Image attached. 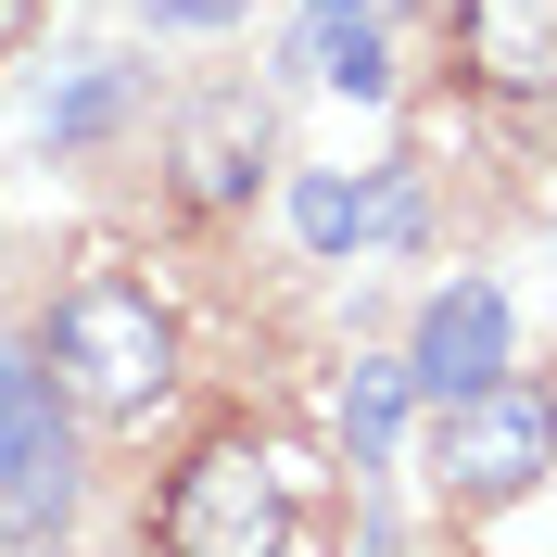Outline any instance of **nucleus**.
Here are the masks:
<instances>
[{"label":"nucleus","mask_w":557,"mask_h":557,"mask_svg":"<svg viewBox=\"0 0 557 557\" xmlns=\"http://www.w3.org/2000/svg\"><path fill=\"white\" fill-rule=\"evenodd\" d=\"M51 381L76 393L89 418H152L165 406V381H177V317L139 292V278H114V267H89L51 305Z\"/></svg>","instance_id":"nucleus-1"},{"label":"nucleus","mask_w":557,"mask_h":557,"mask_svg":"<svg viewBox=\"0 0 557 557\" xmlns=\"http://www.w3.org/2000/svg\"><path fill=\"white\" fill-rule=\"evenodd\" d=\"M545 469H557V393L507 381V368L444 393V418H431V494L444 507H520Z\"/></svg>","instance_id":"nucleus-2"},{"label":"nucleus","mask_w":557,"mask_h":557,"mask_svg":"<svg viewBox=\"0 0 557 557\" xmlns=\"http://www.w3.org/2000/svg\"><path fill=\"white\" fill-rule=\"evenodd\" d=\"M152 532H165L177 557H267L278 532H292L278 444H253V431H203L190 469L165 482V507H152Z\"/></svg>","instance_id":"nucleus-3"},{"label":"nucleus","mask_w":557,"mask_h":557,"mask_svg":"<svg viewBox=\"0 0 557 557\" xmlns=\"http://www.w3.org/2000/svg\"><path fill=\"white\" fill-rule=\"evenodd\" d=\"M64 406H76V393L51 381L26 343H0V494H13V532H51V520H64V482H76Z\"/></svg>","instance_id":"nucleus-4"},{"label":"nucleus","mask_w":557,"mask_h":557,"mask_svg":"<svg viewBox=\"0 0 557 557\" xmlns=\"http://www.w3.org/2000/svg\"><path fill=\"white\" fill-rule=\"evenodd\" d=\"M406 368H418V393H431V406H444V393H469V381H494V368H507V292H494V278H444V292L418 305Z\"/></svg>","instance_id":"nucleus-5"},{"label":"nucleus","mask_w":557,"mask_h":557,"mask_svg":"<svg viewBox=\"0 0 557 557\" xmlns=\"http://www.w3.org/2000/svg\"><path fill=\"white\" fill-rule=\"evenodd\" d=\"M456 64L494 102H557V0H456Z\"/></svg>","instance_id":"nucleus-6"},{"label":"nucleus","mask_w":557,"mask_h":557,"mask_svg":"<svg viewBox=\"0 0 557 557\" xmlns=\"http://www.w3.org/2000/svg\"><path fill=\"white\" fill-rule=\"evenodd\" d=\"M267 152H278V127L228 89V102H203L190 127H177V190H190V203H253Z\"/></svg>","instance_id":"nucleus-7"},{"label":"nucleus","mask_w":557,"mask_h":557,"mask_svg":"<svg viewBox=\"0 0 557 557\" xmlns=\"http://www.w3.org/2000/svg\"><path fill=\"white\" fill-rule=\"evenodd\" d=\"M292 76H330V89H355V102H381V89H393V64H381V26H368V0H305Z\"/></svg>","instance_id":"nucleus-8"},{"label":"nucleus","mask_w":557,"mask_h":557,"mask_svg":"<svg viewBox=\"0 0 557 557\" xmlns=\"http://www.w3.org/2000/svg\"><path fill=\"white\" fill-rule=\"evenodd\" d=\"M406 393H418L406 355H355V368H343V393H330V431H343L355 469H381V456H393V431H406Z\"/></svg>","instance_id":"nucleus-9"},{"label":"nucleus","mask_w":557,"mask_h":557,"mask_svg":"<svg viewBox=\"0 0 557 557\" xmlns=\"http://www.w3.org/2000/svg\"><path fill=\"white\" fill-rule=\"evenodd\" d=\"M114 127H127V64H64V89H38V139L51 152H89Z\"/></svg>","instance_id":"nucleus-10"},{"label":"nucleus","mask_w":557,"mask_h":557,"mask_svg":"<svg viewBox=\"0 0 557 557\" xmlns=\"http://www.w3.org/2000/svg\"><path fill=\"white\" fill-rule=\"evenodd\" d=\"M292 242L317 253V267H343V253H368V177H292Z\"/></svg>","instance_id":"nucleus-11"},{"label":"nucleus","mask_w":557,"mask_h":557,"mask_svg":"<svg viewBox=\"0 0 557 557\" xmlns=\"http://www.w3.org/2000/svg\"><path fill=\"white\" fill-rule=\"evenodd\" d=\"M418 215H431L418 165H381V177H368V242H418Z\"/></svg>","instance_id":"nucleus-12"},{"label":"nucleus","mask_w":557,"mask_h":557,"mask_svg":"<svg viewBox=\"0 0 557 557\" xmlns=\"http://www.w3.org/2000/svg\"><path fill=\"white\" fill-rule=\"evenodd\" d=\"M139 13H152L165 38H203V26H228V13H242V0H139Z\"/></svg>","instance_id":"nucleus-13"},{"label":"nucleus","mask_w":557,"mask_h":557,"mask_svg":"<svg viewBox=\"0 0 557 557\" xmlns=\"http://www.w3.org/2000/svg\"><path fill=\"white\" fill-rule=\"evenodd\" d=\"M13 26H26V0H0V51H13Z\"/></svg>","instance_id":"nucleus-14"}]
</instances>
